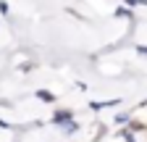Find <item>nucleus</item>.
<instances>
[{"instance_id":"423d86ee","label":"nucleus","mask_w":147,"mask_h":142,"mask_svg":"<svg viewBox=\"0 0 147 142\" xmlns=\"http://www.w3.org/2000/svg\"><path fill=\"white\" fill-rule=\"evenodd\" d=\"M129 121H131V118H129V113H118V116H116V124H126V126H129Z\"/></svg>"},{"instance_id":"39448f33","label":"nucleus","mask_w":147,"mask_h":142,"mask_svg":"<svg viewBox=\"0 0 147 142\" xmlns=\"http://www.w3.org/2000/svg\"><path fill=\"white\" fill-rule=\"evenodd\" d=\"M118 137H121V139H126V142H137V139H134V132L129 129V126H126V129H121V132H118Z\"/></svg>"},{"instance_id":"f257e3e1","label":"nucleus","mask_w":147,"mask_h":142,"mask_svg":"<svg viewBox=\"0 0 147 142\" xmlns=\"http://www.w3.org/2000/svg\"><path fill=\"white\" fill-rule=\"evenodd\" d=\"M68 121H74V113H71V111L58 108V111L53 113V124H58V126H63V124H68Z\"/></svg>"},{"instance_id":"1a4fd4ad","label":"nucleus","mask_w":147,"mask_h":142,"mask_svg":"<svg viewBox=\"0 0 147 142\" xmlns=\"http://www.w3.org/2000/svg\"><path fill=\"white\" fill-rule=\"evenodd\" d=\"M142 5H147V0H142Z\"/></svg>"},{"instance_id":"6e6552de","label":"nucleus","mask_w":147,"mask_h":142,"mask_svg":"<svg viewBox=\"0 0 147 142\" xmlns=\"http://www.w3.org/2000/svg\"><path fill=\"white\" fill-rule=\"evenodd\" d=\"M137 53H139V55H147V47H144V45H139V47H137Z\"/></svg>"},{"instance_id":"7ed1b4c3","label":"nucleus","mask_w":147,"mask_h":142,"mask_svg":"<svg viewBox=\"0 0 147 142\" xmlns=\"http://www.w3.org/2000/svg\"><path fill=\"white\" fill-rule=\"evenodd\" d=\"M37 97L45 100V103H55V95H53V92H47V90H37Z\"/></svg>"},{"instance_id":"0eeeda50","label":"nucleus","mask_w":147,"mask_h":142,"mask_svg":"<svg viewBox=\"0 0 147 142\" xmlns=\"http://www.w3.org/2000/svg\"><path fill=\"white\" fill-rule=\"evenodd\" d=\"M126 8H134V5H142V0H123Z\"/></svg>"},{"instance_id":"f03ea898","label":"nucleus","mask_w":147,"mask_h":142,"mask_svg":"<svg viewBox=\"0 0 147 142\" xmlns=\"http://www.w3.org/2000/svg\"><path fill=\"white\" fill-rule=\"evenodd\" d=\"M61 132H63V134H76V132H79V124H76V121H68V124H63V126H61Z\"/></svg>"},{"instance_id":"20e7f679","label":"nucleus","mask_w":147,"mask_h":142,"mask_svg":"<svg viewBox=\"0 0 147 142\" xmlns=\"http://www.w3.org/2000/svg\"><path fill=\"white\" fill-rule=\"evenodd\" d=\"M116 16H118V19H134V13H131V8H126V5H121V8L116 11Z\"/></svg>"}]
</instances>
